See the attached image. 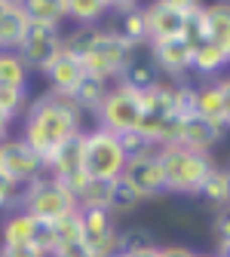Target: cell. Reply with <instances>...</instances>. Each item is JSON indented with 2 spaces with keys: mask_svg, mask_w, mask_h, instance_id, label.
I'll list each match as a JSON object with an SVG mask.
<instances>
[{
  "mask_svg": "<svg viewBox=\"0 0 230 257\" xmlns=\"http://www.w3.org/2000/svg\"><path fill=\"white\" fill-rule=\"evenodd\" d=\"M86 113L64 95L43 92L40 98H34L25 110V125H22V141L34 150L43 166H49V159L61 147V141H68L71 135L83 132Z\"/></svg>",
  "mask_w": 230,
  "mask_h": 257,
  "instance_id": "obj_1",
  "label": "cell"
},
{
  "mask_svg": "<svg viewBox=\"0 0 230 257\" xmlns=\"http://www.w3.org/2000/svg\"><path fill=\"white\" fill-rule=\"evenodd\" d=\"M157 163L163 172V187L172 196H200V187L218 166L212 153H196L181 144H169L157 150Z\"/></svg>",
  "mask_w": 230,
  "mask_h": 257,
  "instance_id": "obj_2",
  "label": "cell"
},
{
  "mask_svg": "<svg viewBox=\"0 0 230 257\" xmlns=\"http://www.w3.org/2000/svg\"><path fill=\"white\" fill-rule=\"evenodd\" d=\"M16 208L28 211L31 217H37V220L55 223L58 217L77 211V199L68 193V187H64V184H58V181L49 178V175H40L37 181H31V184L22 187L19 205H16Z\"/></svg>",
  "mask_w": 230,
  "mask_h": 257,
  "instance_id": "obj_3",
  "label": "cell"
},
{
  "mask_svg": "<svg viewBox=\"0 0 230 257\" xmlns=\"http://www.w3.org/2000/svg\"><path fill=\"white\" fill-rule=\"evenodd\" d=\"M126 169V156L117 144V135L108 128L95 125L86 128V144H83V172L92 181H117Z\"/></svg>",
  "mask_w": 230,
  "mask_h": 257,
  "instance_id": "obj_4",
  "label": "cell"
},
{
  "mask_svg": "<svg viewBox=\"0 0 230 257\" xmlns=\"http://www.w3.org/2000/svg\"><path fill=\"white\" fill-rule=\"evenodd\" d=\"M132 52H135V49L129 46L126 40H120L111 28H98V31H95V40H92V46H89V52L80 58L83 74L117 83L120 71L126 68V61L132 58Z\"/></svg>",
  "mask_w": 230,
  "mask_h": 257,
  "instance_id": "obj_5",
  "label": "cell"
},
{
  "mask_svg": "<svg viewBox=\"0 0 230 257\" xmlns=\"http://www.w3.org/2000/svg\"><path fill=\"white\" fill-rule=\"evenodd\" d=\"M95 116H98V125L108 128V132H114V135L129 132V128H138V119H141L138 92L129 89V86L114 83L111 92L105 95L102 107L95 110Z\"/></svg>",
  "mask_w": 230,
  "mask_h": 257,
  "instance_id": "obj_6",
  "label": "cell"
},
{
  "mask_svg": "<svg viewBox=\"0 0 230 257\" xmlns=\"http://www.w3.org/2000/svg\"><path fill=\"white\" fill-rule=\"evenodd\" d=\"M16 52L22 55L28 71H40L43 74L55 61V55L61 52V28L28 22V34H25V40H22V46Z\"/></svg>",
  "mask_w": 230,
  "mask_h": 257,
  "instance_id": "obj_7",
  "label": "cell"
},
{
  "mask_svg": "<svg viewBox=\"0 0 230 257\" xmlns=\"http://www.w3.org/2000/svg\"><path fill=\"white\" fill-rule=\"evenodd\" d=\"M0 172L10 175L13 181H19L25 187L31 181H37L40 175H46V166L22 138L10 135L7 141H0Z\"/></svg>",
  "mask_w": 230,
  "mask_h": 257,
  "instance_id": "obj_8",
  "label": "cell"
},
{
  "mask_svg": "<svg viewBox=\"0 0 230 257\" xmlns=\"http://www.w3.org/2000/svg\"><path fill=\"white\" fill-rule=\"evenodd\" d=\"M80 227H83V245L95 257H108L117 248V217L108 208H77Z\"/></svg>",
  "mask_w": 230,
  "mask_h": 257,
  "instance_id": "obj_9",
  "label": "cell"
},
{
  "mask_svg": "<svg viewBox=\"0 0 230 257\" xmlns=\"http://www.w3.org/2000/svg\"><path fill=\"white\" fill-rule=\"evenodd\" d=\"M120 40H126L132 49L147 46V25H144V7L132 0H111V25Z\"/></svg>",
  "mask_w": 230,
  "mask_h": 257,
  "instance_id": "obj_10",
  "label": "cell"
},
{
  "mask_svg": "<svg viewBox=\"0 0 230 257\" xmlns=\"http://www.w3.org/2000/svg\"><path fill=\"white\" fill-rule=\"evenodd\" d=\"M147 52L157 64V71L163 80L172 83H184L190 74V46L175 37V40H160V43H147Z\"/></svg>",
  "mask_w": 230,
  "mask_h": 257,
  "instance_id": "obj_11",
  "label": "cell"
},
{
  "mask_svg": "<svg viewBox=\"0 0 230 257\" xmlns=\"http://www.w3.org/2000/svg\"><path fill=\"white\" fill-rule=\"evenodd\" d=\"M120 178L135 190V196H138L141 202L157 199V196H163V193H166V187H163V172H160V163H157V153L126 163V169H123Z\"/></svg>",
  "mask_w": 230,
  "mask_h": 257,
  "instance_id": "obj_12",
  "label": "cell"
},
{
  "mask_svg": "<svg viewBox=\"0 0 230 257\" xmlns=\"http://www.w3.org/2000/svg\"><path fill=\"white\" fill-rule=\"evenodd\" d=\"M196 116L227 128V122H230V83H227V77L196 86Z\"/></svg>",
  "mask_w": 230,
  "mask_h": 257,
  "instance_id": "obj_13",
  "label": "cell"
},
{
  "mask_svg": "<svg viewBox=\"0 0 230 257\" xmlns=\"http://www.w3.org/2000/svg\"><path fill=\"white\" fill-rule=\"evenodd\" d=\"M144 25H147V43L175 40L184 31V16L172 10L169 0H157V4L144 7Z\"/></svg>",
  "mask_w": 230,
  "mask_h": 257,
  "instance_id": "obj_14",
  "label": "cell"
},
{
  "mask_svg": "<svg viewBox=\"0 0 230 257\" xmlns=\"http://www.w3.org/2000/svg\"><path fill=\"white\" fill-rule=\"evenodd\" d=\"M230 64V46L227 43H215V40H206L200 46L190 49V74L203 77L206 83L218 80Z\"/></svg>",
  "mask_w": 230,
  "mask_h": 257,
  "instance_id": "obj_15",
  "label": "cell"
},
{
  "mask_svg": "<svg viewBox=\"0 0 230 257\" xmlns=\"http://www.w3.org/2000/svg\"><path fill=\"white\" fill-rule=\"evenodd\" d=\"M227 128H221L218 122H209L203 116H187L181 119V132H178V144L196 153H212L218 147V141L224 138Z\"/></svg>",
  "mask_w": 230,
  "mask_h": 257,
  "instance_id": "obj_16",
  "label": "cell"
},
{
  "mask_svg": "<svg viewBox=\"0 0 230 257\" xmlns=\"http://www.w3.org/2000/svg\"><path fill=\"white\" fill-rule=\"evenodd\" d=\"M83 144H86V128L77 135H71L68 141H61V147L55 150V156L49 159V166H46V175L55 178V181H68L74 175L83 172Z\"/></svg>",
  "mask_w": 230,
  "mask_h": 257,
  "instance_id": "obj_17",
  "label": "cell"
},
{
  "mask_svg": "<svg viewBox=\"0 0 230 257\" xmlns=\"http://www.w3.org/2000/svg\"><path fill=\"white\" fill-rule=\"evenodd\" d=\"M43 77H46L52 95H64V98H71V92H74V89L80 86V80H83V64H80L74 55H68V52H58L55 61L43 71Z\"/></svg>",
  "mask_w": 230,
  "mask_h": 257,
  "instance_id": "obj_18",
  "label": "cell"
},
{
  "mask_svg": "<svg viewBox=\"0 0 230 257\" xmlns=\"http://www.w3.org/2000/svg\"><path fill=\"white\" fill-rule=\"evenodd\" d=\"M160 80H163V77H160V71H157V64H154V58H150L147 46L135 49V52H132V58L126 61V68H123V71H120V77H117V83H120V86H129V89H135V92H144V89L157 86Z\"/></svg>",
  "mask_w": 230,
  "mask_h": 257,
  "instance_id": "obj_19",
  "label": "cell"
},
{
  "mask_svg": "<svg viewBox=\"0 0 230 257\" xmlns=\"http://www.w3.org/2000/svg\"><path fill=\"white\" fill-rule=\"evenodd\" d=\"M28 34V16L19 0H0V49L16 52Z\"/></svg>",
  "mask_w": 230,
  "mask_h": 257,
  "instance_id": "obj_20",
  "label": "cell"
},
{
  "mask_svg": "<svg viewBox=\"0 0 230 257\" xmlns=\"http://www.w3.org/2000/svg\"><path fill=\"white\" fill-rule=\"evenodd\" d=\"M64 16L77 28H102L111 16V0H64Z\"/></svg>",
  "mask_w": 230,
  "mask_h": 257,
  "instance_id": "obj_21",
  "label": "cell"
},
{
  "mask_svg": "<svg viewBox=\"0 0 230 257\" xmlns=\"http://www.w3.org/2000/svg\"><path fill=\"white\" fill-rule=\"evenodd\" d=\"M111 80H102V77H89V74H83V80H80V86L71 92V101L83 110V113H95L98 107H102V101H105V95L111 92Z\"/></svg>",
  "mask_w": 230,
  "mask_h": 257,
  "instance_id": "obj_22",
  "label": "cell"
},
{
  "mask_svg": "<svg viewBox=\"0 0 230 257\" xmlns=\"http://www.w3.org/2000/svg\"><path fill=\"white\" fill-rule=\"evenodd\" d=\"M31 233H34V217L22 208H13L0 227V245H31Z\"/></svg>",
  "mask_w": 230,
  "mask_h": 257,
  "instance_id": "obj_23",
  "label": "cell"
},
{
  "mask_svg": "<svg viewBox=\"0 0 230 257\" xmlns=\"http://www.w3.org/2000/svg\"><path fill=\"white\" fill-rule=\"evenodd\" d=\"M25 16L34 25H49V28H61V22H68L64 16V0H25Z\"/></svg>",
  "mask_w": 230,
  "mask_h": 257,
  "instance_id": "obj_24",
  "label": "cell"
},
{
  "mask_svg": "<svg viewBox=\"0 0 230 257\" xmlns=\"http://www.w3.org/2000/svg\"><path fill=\"white\" fill-rule=\"evenodd\" d=\"M28 77L31 71L25 68V61L19 52L0 49V86L7 89H28Z\"/></svg>",
  "mask_w": 230,
  "mask_h": 257,
  "instance_id": "obj_25",
  "label": "cell"
},
{
  "mask_svg": "<svg viewBox=\"0 0 230 257\" xmlns=\"http://www.w3.org/2000/svg\"><path fill=\"white\" fill-rule=\"evenodd\" d=\"M117 144L126 156V163H132V159H141V156H154L160 147L150 135H144L141 128H129V132H120L117 135Z\"/></svg>",
  "mask_w": 230,
  "mask_h": 257,
  "instance_id": "obj_26",
  "label": "cell"
},
{
  "mask_svg": "<svg viewBox=\"0 0 230 257\" xmlns=\"http://www.w3.org/2000/svg\"><path fill=\"white\" fill-rule=\"evenodd\" d=\"M200 199H206L209 205H218V208H227V199H230V175L224 166H215L212 175L206 178V184L200 187Z\"/></svg>",
  "mask_w": 230,
  "mask_h": 257,
  "instance_id": "obj_27",
  "label": "cell"
},
{
  "mask_svg": "<svg viewBox=\"0 0 230 257\" xmlns=\"http://www.w3.org/2000/svg\"><path fill=\"white\" fill-rule=\"evenodd\" d=\"M160 242L154 239V233L147 227H129V230H117V248L114 254L126 257V254H135V251H147L157 248Z\"/></svg>",
  "mask_w": 230,
  "mask_h": 257,
  "instance_id": "obj_28",
  "label": "cell"
},
{
  "mask_svg": "<svg viewBox=\"0 0 230 257\" xmlns=\"http://www.w3.org/2000/svg\"><path fill=\"white\" fill-rule=\"evenodd\" d=\"M144 202L135 196V190L129 187L123 178H117V181H111V193H108V211L117 217V214H132V211H138Z\"/></svg>",
  "mask_w": 230,
  "mask_h": 257,
  "instance_id": "obj_29",
  "label": "cell"
},
{
  "mask_svg": "<svg viewBox=\"0 0 230 257\" xmlns=\"http://www.w3.org/2000/svg\"><path fill=\"white\" fill-rule=\"evenodd\" d=\"M203 13H206V34H209V40L230 46V13H227V4L203 7Z\"/></svg>",
  "mask_w": 230,
  "mask_h": 257,
  "instance_id": "obj_30",
  "label": "cell"
},
{
  "mask_svg": "<svg viewBox=\"0 0 230 257\" xmlns=\"http://www.w3.org/2000/svg\"><path fill=\"white\" fill-rule=\"evenodd\" d=\"M52 230H55V242L58 245H71V242H80L83 239V227H80V211H71V214H64L52 223Z\"/></svg>",
  "mask_w": 230,
  "mask_h": 257,
  "instance_id": "obj_31",
  "label": "cell"
},
{
  "mask_svg": "<svg viewBox=\"0 0 230 257\" xmlns=\"http://www.w3.org/2000/svg\"><path fill=\"white\" fill-rule=\"evenodd\" d=\"M31 98H28V89H7V86H0V110H4L10 119L22 116L28 110Z\"/></svg>",
  "mask_w": 230,
  "mask_h": 257,
  "instance_id": "obj_32",
  "label": "cell"
},
{
  "mask_svg": "<svg viewBox=\"0 0 230 257\" xmlns=\"http://www.w3.org/2000/svg\"><path fill=\"white\" fill-rule=\"evenodd\" d=\"M31 245H34L43 257H52V251L58 248V242H55V230H52V223H49V220H37V217H34V233H31Z\"/></svg>",
  "mask_w": 230,
  "mask_h": 257,
  "instance_id": "obj_33",
  "label": "cell"
},
{
  "mask_svg": "<svg viewBox=\"0 0 230 257\" xmlns=\"http://www.w3.org/2000/svg\"><path fill=\"white\" fill-rule=\"evenodd\" d=\"M19 193H22V184L0 172V211H13L19 205Z\"/></svg>",
  "mask_w": 230,
  "mask_h": 257,
  "instance_id": "obj_34",
  "label": "cell"
},
{
  "mask_svg": "<svg viewBox=\"0 0 230 257\" xmlns=\"http://www.w3.org/2000/svg\"><path fill=\"white\" fill-rule=\"evenodd\" d=\"M52 257H95L83 242H71V245H58L52 251Z\"/></svg>",
  "mask_w": 230,
  "mask_h": 257,
  "instance_id": "obj_35",
  "label": "cell"
},
{
  "mask_svg": "<svg viewBox=\"0 0 230 257\" xmlns=\"http://www.w3.org/2000/svg\"><path fill=\"white\" fill-rule=\"evenodd\" d=\"M0 257H43L34 245H0Z\"/></svg>",
  "mask_w": 230,
  "mask_h": 257,
  "instance_id": "obj_36",
  "label": "cell"
},
{
  "mask_svg": "<svg viewBox=\"0 0 230 257\" xmlns=\"http://www.w3.org/2000/svg\"><path fill=\"white\" fill-rule=\"evenodd\" d=\"M160 257H196L190 245H160Z\"/></svg>",
  "mask_w": 230,
  "mask_h": 257,
  "instance_id": "obj_37",
  "label": "cell"
},
{
  "mask_svg": "<svg viewBox=\"0 0 230 257\" xmlns=\"http://www.w3.org/2000/svg\"><path fill=\"white\" fill-rule=\"evenodd\" d=\"M10 125H13V119H10L4 110H0V141H7V138H10Z\"/></svg>",
  "mask_w": 230,
  "mask_h": 257,
  "instance_id": "obj_38",
  "label": "cell"
},
{
  "mask_svg": "<svg viewBox=\"0 0 230 257\" xmlns=\"http://www.w3.org/2000/svg\"><path fill=\"white\" fill-rule=\"evenodd\" d=\"M126 257H160V245L147 248V251H135V254H126Z\"/></svg>",
  "mask_w": 230,
  "mask_h": 257,
  "instance_id": "obj_39",
  "label": "cell"
},
{
  "mask_svg": "<svg viewBox=\"0 0 230 257\" xmlns=\"http://www.w3.org/2000/svg\"><path fill=\"white\" fill-rule=\"evenodd\" d=\"M196 257H215V254H196Z\"/></svg>",
  "mask_w": 230,
  "mask_h": 257,
  "instance_id": "obj_40",
  "label": "cell"
},
{
  "mask_svg": "<svg viewBox=\"0 0 230 257\" xmlns=\"http://www.w3.org/2000/svg\"><path fill=\"white\" fill-rule=\"evenodd\" d=\"M108 257H120V254H108Z\"/></svg>",
  "mask_w": 230,
  "mask_h": 257,
  "instance_id": "obj_41",
  "label": "cell"
}]
</instances>
